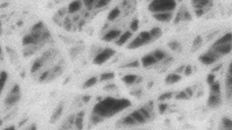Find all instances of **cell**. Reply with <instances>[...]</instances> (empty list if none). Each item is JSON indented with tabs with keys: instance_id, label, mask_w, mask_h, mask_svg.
<instances>
[{
	"instance_id": "30",
	"label": "cell",
	"mask_w": 232,
	"mask_h": 130,
	"mask_svg": "<svg viewBox=\"0 0 232 130\" xmlns=\"http://www.w3.org/2000/svg\"><path fill=\"white\" fill-rule=\"evenodd\" d=\"M154 56H155L157 61H160L165 57V54L161 50H157L154 53Z\"/></svg>"
},
{
	"instance_id": "44",
	"label": "cell",
	"mask_w": 232,
	"mask_h": 130,
	"mask_svg": "<svg viewBox=\"0 0 232 130\" xmlns=\"http://www.w3.org/2000/svg\"><path fill=\"white\" fill-rule=\"evenodd\" d=\"M192 72V67L191 66H188L185 69V74L186 76H189L191 75Z\"/></svg>"
},
{
	"instance_id": "34",
	"label": "cell",
	"mask_w": 232,
	"mask_h": 130,
	"mask_svg": "<svg viewBox=\"0 0 232 130\" xmlns=\"http://www.w3.org/2000/svg\"><path fill=\"white\" fill-rule=\"evenodd\" d=\"M171 96H172L171 93H167L162 94L160 97L159 98V100H160V101H164V100L169 99L171 97Z\"/></svg>"
},
{
	"instance_id": "26",
	"label": "cell",
	"mask_w": 232,
	"mask_h": 130,
	"mask_svg": "<svg viewBox=\"0 0 232 130\" xmlns=\"http://www.w3.org/2000/svg\"><path fill=\"white\" fill-rule=\"evenodd\" d=\"M110 1L111 0H97L94 6L96 8H103L107 6Z\"/></svg>"
},
{
	"instance_id": "12",
	"label": "cell",
	"mask_w": 232,
	"mask_h": 130,
	"mask_svg": "<svg viewBox=\"0 0 232 130\" xmlns=\"http://www.w3.org/2000/svg\"><path fill=\"white\" fill-rule=\"evenodd\" d=\"M132 34L130 32L127 31V32H125L119 37L118 39L117 40L116 43L118 46H121V45H123L130 39L131 37H132Z\"/></svg>"
},
{
	"instance_id": "38",
	"label": "cell",
	"mask_w": 232,
	"mask_h": 130,
	"mask_svg": "<svg viewBox=\"0 0 232 130\" xmlns=\"http://www.w3.org/2000/svg\"><path fill=\"white\" fill-rule=\"evenodd\" d=\"M139 66V63L138 61H135V62H132V63H130L128 64L125 65V67H129V68H134L136 67Z\"/></svg>"
},
{
	"instance_id": "4",
	"label": "cell",
	"mask_w": 232,
	"mask_h": 130,
	"mask_svg": "<svg viewBox=\"0 0 232 130\" xmlns=\"http://www.w3.org/2000/svg\"><path fill=\"white\" fill-rule=\"evenodd\" d=\"M115 51L111 49H106L100 52L93 59L95 64L102 65L110 59L114 54Z\"/></svg>"
},
{
	"instance_id": "8",
	"label": "cell",
	"mask_w": 232,
	"mask_h": 130,
	"mask_svg": "<svg viewBox=\"0 0 232 130\" xmlns=\"http://www.w3.org/2000/svg\"><path fill=\"white\" fill-rule=\"evenodd\" d=\"M121 32L118 30H112L107 33L103 37V40L106 42H110L116 38L118 37L120 35Z\"/></svg>"
},
{
	"instance_id": "39",
	"label": "cell",
	"mask_w": 232,
	"mask_h": 130,
	"mask_svg": "<svg viewBox=\"0 0 232 130\" xmlns=\"http://www.w3.org/2000/svg\"><path fill=\"white\" fill-rule=\"evenodd\" d=\"M211 90L215 92L219 93L220 91V86L218 84H215L211 86Z\"/></svg>"
},
{
	"instance_id": "48",
	"label": "cell",
	"mask_w": 232,
	"mask_h": 130,
	"mask_svg": "<svg viewBox=\"0 0 232 130\" xmlns=\"http://www.w3.org/2000/svg\"><path fill=\"white\" fill-rule=\"evenodd\" d=\"M186 93H187L188 95H190V96L192 95V90H191V89H189V88H188V89H187V90H186Z\"/></svg>"
},
{
	"instance_id": "33",
	"label": "cell",
	"mask_w": 232,
	"mask_h": 130,
	"mask_svg": "<svg viewBox=\"0 0 232 130\" xmlns=\"http://www.w3.org/2000/svg\"><path fill=\"white\" fill-rule=\"evenodd\" d=\"M97 0H83L85 5L88 8H91L95 5Z\"/></svg>"
},
{
	"instance_id": "28",
	"label": "cell",
	"mask_w": 232,
	"mask_h": 130,
	"mask_svg": "<svg viewBox=\"0 0 232 130\" xmlns=\"http://www.w3.org/2000/svg\"><path fill=\"white\" fill-rule=\"evenodd\" d=\"M220 100L218 97L215 96H210L208 100V104L210 106L214 107L219 104Z\"/></svg>"
},
{
	"instance_id": "29",
	"label": "cell",
	"mask_w": 232,
	"mask_h": 130,
	"mask_svg": "<svg viewBox=\"0 0 232 130\" xmlns=\"http://www.w3.org/2000/svg\"><path fill=\"white\" fill-rule=\"evenodd\" d=\"M114 77V74L113 73H106L102 74L100 77L101 81L110 80Z\"/></svg>"
},
{
	"instance_id": "56",
	"label": "cell",
	"mask_w": 232,
	"mask_h": 130,
	"mask_svg": "<svg viewBox=\"0 0 232 130\" xmlns=\"http://www.w3.org/2000/svg\"><path fill=\"white\" fill-rule=\"evenodd\" d=\"M178 1H181V0H178Z\"/></svg>"
},
{
	"instance_id": "6",
	"label": "cell",
	"mask_w": 232,
	"mask_h": 130,
	"mask_svg": "<svg viewBox=\"0 0 232 130\" xmlns=\"http://www.w3.org/2000/svg\"><path fill=\"white\" fill-rule=\"evenodd\" d=\"M64 104L63 102H61L58 104L57 108L55 109L54 113L52 114L50 119V123L53 124V123H55L58 120L62 114L63 109H64Z\"/></svg>"
},
{
	"instance_id": "15",
	"label": "cell",
	"mask_w": 232,
	"mask_h": 130,
	"mask_svg": "<svg viewBox=\"0 0 232 130\" xmlns=\"http://www.w3.org/2000/svg\"><path fill=\"white\" fill-rule=\"evenodd\" d=\"M199 58V60L202 62L204 64L210 65L213 64L215 61V59L214 57L212 56L211 55L210 56H200Z\"/></svg>"
},
{
	"instance_id": "23",
	"label": "cell",
	"mask_w": 232,
	"mask_h": 130,
	"mask_svg": "<svg viewBox=\"0 0 232 130\" xmlns=\"http://www.w3.org/2000/svg\"><path fill=\"white\" fill-rule=\"evenodd\" d=\"M75 121V116L74 115H71L69 118L68 120L66 121L62 126L63 129H69V127H71V125H73Z\"/></svg>"
},
{
	"instance_id": "31",
	"label": "cell",
	"mask_w": 232,
	"mask_h": 130,
	"mask_svg": "<svg viewBox=\"0 0 232 130\" xmlns=\"http://www.w3.org/2000/svg\"><path fill=\"white\" fill-rule=\"evenodd\" d=\"M130 28L133 31H136L139 28V21L137 19H135L132 22Z\"/></svg>"
},
{
	"instance_id": "25",
	"label": "cell",
	"mask_w": 232,
	"mask_h": 130,
	"mask_svg": "<svg viewBox=\"0 0 232 130\" xmlns=\"http://www.w3.org/2000/svg\"><path fill=\"white\" fill-rule=\"evenodd\" d=\"M43 64V63L41 61L40 59L36 60V61H35V63L33 64L32 67H31V72H33V73L36 72L42 66Z\"/></svg>"
},
{
	"instance_id": "19",
	"label": "cell",
	"mask_w": 232,
	"mask_h": 130,
	"mask_svg": "<svg viewBox=\"0 0 232 130\" xmlns=\"http://www.w3.org/2000/svg\"><path fill=\"white\" fill-rule=\"evenodd\" d=\"M120 14V11L118 8H115L112 10L108 14L107 19L109 21H113L118 17Z\"/></svg>"
},
{
	"instance_id": "52",
	"label": "cell",
	"mask_w": 232,
	"mask_h": 130,
	"mask_svg": "<svg viewBox=\"0 0 232 130\" xmlns=\"http://www.w3.org/2000/svg\"><path fill=\"white\" fill-rule=\"evenodd\" d=\"M31 128H31V130H36V126H35V125H34V124H33V125H32V127H31Z\"/></svg>"
},
{
	"instance_id": "3",
	"label": "cell",
	"mask_w": 232,
	"mask_h": 130,
	"mask_svg": "<svg viewBox=\"0 0 232 130\" xmlns=\"http://www.w3.org/2000/svg\"><path fill=\"white\" fill-rule=\"evenodd\" d=\"M153 39L150 32H142L140 33L128 45L130 49H135L147 44Z\"/></svg>"
},
{
	"instance_id": "27",
	"label": "cell",
	"mask_w": 232,
	"mask_h": 130,
	"mask_svg": "<svg viewBox=\"0 0 232 130\" xmlns=\"http://www.w3.org/2000/svg\"><path fill=\"white\" fill-rule=\"evenodd\" d=\"M97 81V79L96 77H92L91 78L87 80L86 82L84 83L83 86V88L84 89H87V88H90L92 86H93Z\"/></svg>"
},
{
	"instance_id": "50",
	"label": "cell",
	"mask_w": 232,
	"mask_h": 130,
	"mask_svg": "<svg viewBox=\"0 0 232 130\" xmlns=\"http://www.w3.org/2000/svg\"><path fill=\"white\" fill-rule=\"evenodd\" d=\"M184 68V67L183 66L177 69V71H178V72H179V73H181V72H182V71H183V70Z\"/></svg>"
},
{
	"instance_id": "46",
	"label": "cell",
	"mask_w": 232,
	"mask_h": 130,
	"mask_svg": "<svg viewBox=\"0 0 232 130\" xmlns=\"http://www.w3.org/2000/svg\"><path fill=\"white\" fill-rule=\"evenodd\" d=\"M115 88V85H113V84H109V85H107V86H105L104 88L105 90H112Z\"/></svg>"
},
{
	"instance_id": "16",
	"label": "cell",
	"mask_w": 232,
	"mask_h": 130,
	"mask_svg": "<svg viewBox=\"0 0 232 130\" xmlns=\"http://www.w3.org/2000/svg\"><path fill=\"white\" fill-rule=\"evenodd\" d=\"M181 77L177 74H170L167 77L166 81L168 84H174L177 83L181 80Z\"/></svg>"
},
{
	"instance_id": "51",
	"label": "cell",
	"mask_w": 232,
	"mask_h": 130,
	"mask_svg": "<svg viewBox=\"0 0 232 130\" xmlns=\"http://www.w3.org/2000/svg\"><path fill=\"white\" fill-rule=\"evenodd\" d=\"M15 129L14 128V127H10V128H8L6 129L5 130H14Z\"/></svg>"
},
{
	"instance_id": "24",
	"label": "cell",
	"mask_w": 232,
	"mask_h": 130,
	"mask_svg": "<svg viewBox=\"0 0 232 130\" xmlns=\"http://www.w3.org/2000/svg\"><path fill=\"white\" fill-rule=\"evenodd\" d=\"M161 30L159 28H154L150 32L153 39H157L159 38L161 35Z\"/></svg>"
},
{
	"instance_id": "47",
	"label": "cell",
	"mask_w": 232,
	"mask_h": 130,
	"mask_svg": "<svg viewBox=\"0 0 232 130\" xmlns=\"http://www.w3.org/2000/svg\"><path fill=\"white\" fill-rule=\"evenodd\" d=\"M221 67L222 65H220V66H217V67L214 68L212 70V71H213V72H215V71H218V70H219L220 69V68Z\"/></svg>"
},
{
	"instance_id": "5",
	"label": "cell",
	"mask_w": 232,
	"mask_h": 130,
	"mask_svg": "<svg viewBox=\"0 0 232 130\" xmlns=\"http://www.w3.org/2000/svg\"><path fill=\"white\" fill-rule=\"evenodd\" d=\"M20 97V89L18 85H16L5 98V104L12 105L19 101Z\"/></svg>"
},
{
	"instance_id": "54",
	"label": "cell",
	"mask_w": 232,
	"mask_h": 130,
	"mask_svg": "<svg viewBox=\"0 0 232 130\" xmlns=\"http://www.w3.org/2000/svg\"><path fill=\"white\" fill-rule=\"evenodd\" d=\"M69 78L67 79L65 81V82H64V84L68 82V81H69Z\"/></svg>"
},
{
	"instance_id": "32",
	"label": "cell",
	"mask_w": 232,
	"mask_h": 130,
	"mask_svg": "<svg viewBox=\"0 0 232 130\" xmlns=\"http://www.w3.org/2000/svg\"><path fill=\"white\" fill-rule=\"evenodd\" d=\"M102 117L97 114H94L91 117V120L94 123H99L103 121Z\"/></svg>"
},
{
	"instance_id": "14",
	"label": "cell",
	"mask_w": 232,
	"mask_h": 130,
	"mask_svg": "<svg viewBox=\"0 0 232 130\" xmlns=\"http://www.w3.org/2000/svg\"><path fill=\"white\" fill-rule=\"evenodd\" d=\"M232 40V34L231 33H227L226 35L222 37L220 39L216 41L214 44V45H219V44L227 43L231 41Z\"/></svg>"
},
{
	"instance_id": "41",
	"label": "cell",
	"mask_w": 232,
	"mask_h": 130,
	"mask_svg": "<svg viewBox=\"0 0 232 130\" xmlns=\"http://www.w3.org/2000/svg\"><path fill=\"white\" fill-rule=\"evenodd\" d=\"M214 78H215V77H214V75H212V74L209 75L207 79V82L209 84H212L213 83V82H214Z\"/></svg>"
},
{
	"instance_id": "10",
	"label": "cell",
	"mask_w": 232,
	"mask_h": 130,
	"mask_svg": "<svg viewBox=\"0 0 232 130\" xmlns=\"http://www.w3.org/2000/svg\"><path fill=\"white\" fill-rule=\"evenodd\" d=\"M82 6L81 0H75L69 5L68 11L70 13H74L78 12Z\"/></svg>"
},
{
	"instance_id": "55",
	"label": "cell",
	"mask_w": 232,
	"mask_h": 130,
	"mask_svg": "<svg viewBox=\"0 0 232 130\" xmlns=\"http://www.w3.org/2000/svg\"><path fill=\"white\" fill-rule=\"evenodd\" d=\"M230 72H231V73L232 74V63L230 66Z\"/></svg>"
},
{
	"instance_id": "36",
	"label": "cell",
	"mask_w": 232,
	"mask_h": 130,
	"mask_svg": "<svg viewBox=\"0 0 232 130\" xmlns=\"http://www.w3.org/2000/svg\"><path fill=\"white\" fill-rule=\"evenodd\" d=\"M187 97L188 96H187V93L184 92H181L176 96V98L178 99H186Z\"/></svg>"
},
{
	"instance_id": "43",
	"label": "cell",
	"mask_w": 232,
	"mask_h": 130,
	"mask_svg": "<svg viewBox=\"0 0 232 130\" xmlns=\"http://www.w3.org/2000/svg\"><path fill=\"white\" fill-rule=\"evenodd\" d=\"M201 42H202V39H201V37H199V36L194 41V46H198L199 44L201 43Z\"/></svg>"
},
{
	"instance_id": "11",
	"label": "cell",
	"mask_w": 232,
	"mask_h": 130,
	"mask_svg": "<svg viewBox=\"0 0 232 130\" xmlns=\"http://www.w3.org/2000/svg\"><path fill=\"white\" fill-rule=\"evenodd\" d=\"M157 60L154 55H147L143 57L142 63L145 67H148L155 64L157 62Z\"/></svg>"
},
{
	"instance_id": "9",
	"label": "cell",
	"mask_w": 232,
	"mask_h": 130,
	"mask_svg": "<svg viewBox=\"0 0 232 130\" xmlns=\"http://www.w3.org/2000/svg\"><path fill=\"white\" fill-rule=\"evenodd\" d=\"M215 49L218 52L222 54H227L231 50L232 46L230 43H223L219 45H214Z\"/></svg>"
},
{
	"instance_id": "53",
	"label": "cell",
	"mask_w": 232,
	"mask_h": 130,
	"mask_svg": "<svg viewBox=\"0 0 232 130\" xmlns=\"http://www.w3.org/2000/svg\"><path fill=\"white\" fill-rule=\"evenodd\" d=\"M25 72H23V73H22V75H21V77H24V76H25Z\"/></svg>"
},
{
	"instance_id": "35",
	"label": "cell",
	"mask_w": 232,
	"mask_h": 130,
	"mask_svg": "<svg viewBox=\"0 0 232 130\" xmlns=\"http://www.w3.org/2000/svg\"><path fill=\"white\" fill-rule=\"evenodd\" d=\"M169 46L170 48L171 49L174 50V51L177 50V49H179V47H180L179 43H177V42L175 41H173L170 43L169 44Z\"/></svg>"
},
{
	"instance_id": "37",
	"label": "cell",
	"mask_w": 232,
	"mask_h": 130,
	"mask_svg": "<svg viewBox=\"0 0 232 130\" xmlns=\"http://www.w3.org/2000/svg\"><path fill=\"white\" fill-rule=\"evenodd\" d=\"M223 123L224 126L227 128H232V121L227 118H224L223 120Z\"/></svg>"
},
{
	"instance_id": "1",
	"label": "cell",
	"mask_w": 232,
	"mask_h": 130,
	"mask_svg": "<svg viewBox=\"0 0 232 130\" xmlns=\"http://www.w3.org/2000/svg\"><path fill=\"white\" fill-rule=\"evenodd\" d=\"M130 102L127 99H116L113 98H107L100 101L94 106L93 114L102 117H109L128 107Z\"/></svg>"
},
{
	"instance_id": "20",
	"label": "cell",
	"mask_w": 232,
	"mask_h": 130,
	"mask_svg": "<svg viewBox=\"0 0 232 130\" xmlns=\"http://www.w3.org/2000/svg\"><path fill=\"white\" fill-rule=\"evenodd\" d=\"M122 124L127 126H132L137 124V122L131 115L127 116L122 120Z\"/></svg>"
},
{
	"instance_id": "13",
	"label": "cell",
	"mask_w": 232,
	"mask_h": 130,
	"mask_svg": "<svg viewBox=\"0 0 232 130\" xmlns=\"http://www.w3.org/2000/svg\"><path fill=\"white\" fill-rule=\"evenodd\" d=\"M194 6L198 8L199 10L203 6L211 4V0H192Z\"/></svg>"
},
{
	"instance_id": "2",
	"label": "cell",
	"mask_w": 232,
	"mask_h": 130,
	"mask_svg": "<svg viewBox=\"0 0 232 130\" xmlns=\"http://www.w3.org/2000/svg\"><path fill=\"white\" fill-rule=\"evenodd\" d=\"M176 6L174 0H153L149 6L151 12L155 13L173 11Z\"/></svg>"
},
{
	"instance_id": "17",
	"label": "cell",
	"mask_w": 232,
	"mask_h": 130,
	"mask_svg": "<svg viewBox=\"0 0 232 130\" xmlns=\"http://www.w3.org/2000/svg\"><path fill=\"white\" fill-rule=\"evenodd\" d=\"M84 112L83 111H81L78 114L77 117L76 119L75 122H76V126L78 129H82L83 126V118L84 116Z\"/></svg>"
},
{
	"instance_id": "49",
	"label": "cell",
	"mask_w": 232,
	"mask_h": 130,
	"mask_svg": "<svg viewBox=\"0 0 232 130\" xmlns=\"http://www.w3.org/2000/svg\"><path fill=\"white\" fill-rule=\"evenodd\" d=\"M27 121V119H25L24 120H23V121H21V122H20L19 124V127H21V126H22V125H23V124H24V123H26V122Z\"/></svg>"
},
{
	"instance_id": "21",
	"label": "cell",
	"mask_w": 232,
	"mask_h": 130,
	"mask_svg": "<svg viewBox=\"0 0 232 130\" xmlns=\"http://www.w3.org/2000/svg\"><path fill=\"white\" fill-rule=\"evenodd\" d=\"M137 80V77L135 75H129L125 76L122 79V80L127 84H132Z\"/></svg>"
},
{
	"instance_id": "42",
	"label": "cell",
	"mask_w": 232,
	"mask_h": 130,
	"mask_svg": "<svg viewBox=\"0 0 232 130\" xmlns=\"http://www.w3.org/2000/svg\"><path fill=\"white\" fill-rule=\"evenodd\" d=\"M49 74L48 71H46V72H44L43 73L42 75L41 76V77L40 78V81L43 82L44 80L46 79L47 78V76H48V74Z\"/></svg>"
},
{
	"instance_id": "22",
	"label": "cell",
	"mask_w": 232,
	"mask_h": 130,
	"mask_svg": "<svg viewBox=\"0 0 232 130\" xmlns=\"http://www.w3.org/2000/svg\"><path fill=\"white\" fill-rule=\"evenodd\" d=\"M7 78V74L5 71H2L0 75V90L2 92Z\"/></svg>"
},
{
	"instance_id": "45",
	"label": "cell",
	"mask_w": 232,
	"mask_h": 130,
	"mask_svg": "<svg viewBox=\"0 0 232 130\" xmlns=\"http://www.w3.org/2000/svg\"><path fill=\"white\" fill-rule=\"evenodd\" d=\"M90 96H89V95H85V96H83V102H85V103H87V102H88L90 101Z\"/></svg>"
},
{
	"instance_id": "40",
	"label": "cell",
	"mask_w": 232,
	"mask_h": 130,
	"mask_svg": "<svg viewBox=\"0 0 232 130\" xmlns=\"http://www.w3.org/2000/svg\"><path fill=\"white\" fill-rule=\"evenodd\" d=\"M167 106L166 104H161L159 106L160 112L161 114L164 113L165 111H166V109H167Z\"/></svg>"
},
{
	"instance_id": "18",
	"label": "cell",
	"mask_w": 232,
	"mask_h": 130,
	"mask_svg": "<svg viewBox=\"0 0 232 130\" xmlns=\"http://www.w3.org/2000/svg\"><path fill=\"white\" fill-rule=\"evenodd\" d=\"M23 45H30V44H37L38 43L37 41L34 38L32 37L31 34L26 35L24 37L22 41Z\"/></svg>"
},
{
	"instance_id": "7",
	"label": "cell",
	"mask_w": 232,
	"mask_h": 130,
	"mask_svg": "<svg viewBox=\"0 0 232 130\" xmlns=\"http://www.w3.org/2000/svg\"><path fill=\"white\" fill-rule=\"evenodd\" d=\"M154 17L156 20L160 22H168L172 18V14L170 12L156 13Z\"/></svg>"
}]
</instances>
